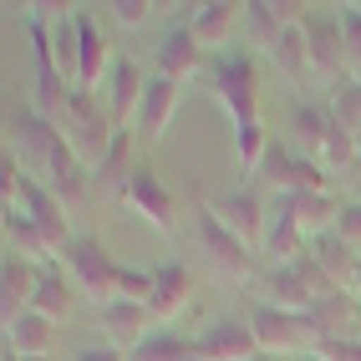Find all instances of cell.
Wrapping results in <instances>:
<instances>
[{"instance_id":"obj_21","label":"cell","mask_w":361,"mask_h":361,"mask_svg":"<svg viewBox=\"0 0 361 361\" xmlns=\"http://www.w3.org/2000/svg\"><path fill=\"white\" fill-rule=\"evenodd\" d=\"M36 280H41V264L20 259V255H6V264H0V290H6V300H0V321H6V326L31 310Z\"/></svg>"},{"instance_id":"obj_37","label":"cell","mask_w":361,"mask_h":361,"mask_svg":"<svg viewBox=\"0 0 361 361\" xmlns=\"http://www.w3.org/2000/svg\"><path fill=\"white\" fill-rule=\"evenodd\" d=\"M107 11L123 20V26H137V20H148V11H153V6H148V0H112Z\"/></svg>"},{"instance_id":"obj_30","label":"cell","mask_w":361,"mask_h":361,"mask_svg":"<svg viewBox=\"0 0 361 361\" xmlns=\"http://www.w3.org/2000/svg\"><path fill=\"white\" fill-rule=\"evenodd\" d=\"M275 61H280V71H285V77H305V71H310V41H305V16H300V20H290V31L280 36V46H275Z\"/></svg>"},{"instance_id":"obj_32","label":"cell","mask_w":361,"mask_h":361,"mask_svg":"<svg viewBox=\"0 0 361 361\" xmlns=\"http://www.w3.org/2000/svg\"><path fill=\"white\" fill-rule=\"evenodd\" d=\"M264 153H270V133H264V123L255 117V123H234V158L245 173H255V168L264 163Z\"/></svg>"},{"instance_id":"obj_2","label":"cell","mask_w":361,"mask_h":361,"mask_svg":"<svg viewBox=\"0 0 361 361\" xmlns=\"http://www.w3.org/2000/svg\"><path fill=\"white\" fill-rule=\"evenodd\" d=\"M245 321L255 331V341L264 356H280V361H295L305 351H316L321 346V331L310 316H300V310H280L270 300H255L250 295V310H245Z\"/></svg>"},{"instance_id":"obj_33","label":"cell","mask_w":361,"mask_h":361,"mask_svg":"<svg viewBox=\"0 0 361 361\" xmlns=\"http://www.w3.org/2000/svg\"><path fill=\"white\" fill-rule=\"evenodd\" d=\"M310 255L321 259V270L341 285V290L351 285V270H356V250H351V245H341L336 234H326V239H316V250H310Z\"/></svg>"},{"instance_id":"obj_18","label":"cell","mask_w":361,"mask_h":361,"mask_svg":"<svg viewBox=\"0 0 361 361\" xmlns=\"http://www.w3.org/2000/svg\"><path fill=\"white\" fill-rule=\"evenodd\" d=\"M142 92H148V77L133 56H117L112 61V77H107V112L117 128H133L137 123V107H142Z\"/></svg>"},{"instance_id":"obj_38","label":"cell","mask_w":361,"mask_h":361,"mask_svg":"<svg viewBox=\"0 0 361 361\" xmlns=\"http://www.w3.org/2000/svg\"><path fill=\"white\" fill-rule=\"evenodd\" d=\"M77 361H128V351H117V346H107V341H102V346H82V351H77Z\"/></svg>"},{"instance_id":"obj_28","label":"cell","mask_w":361,"mask_h":361,"mask_svg":"<svg viewBox=\"0 0 361 361\" xmlns=\"http://www.w3.org/2000/svg\"><path fill=\"white\" fill-rule=\"evenodd\" d=\"M264 255H270V264H295L300 255H310V250H305V229L290 224L285 214H275V219H270V234H264Z\"/></svg>"},{"instance_id":"obj_9","label":"cell","mask_w":361,"mask_h":361,"mask_svg":"<svg viewBox=\"0 0 361 361\" xmlns=\"http://www.w3.org/2000/svg\"><path fill=\"white\" fill-rule=\"evenodd\" d=\"M26 31H31V46H36V112H46L56 123V117L66 112V102H71V87L66 77H61V66H56V56H51V41H46V20L41 16H26Z\"/></svg>"},{"instance_id":"obj_36","label":"cell","mask_w":361,"mask_h":361,"mask_svg":"<svg viewBox=\"0 0 361 361\" xmlns=\"http://www.w3.org/2000/svg\"><path fill=\"white\" fill-rule=\"evenodd\" d=\"M341 31H346V46H351V71L361 66V6H341Z\"/></svg>"},{"instance_id":"obj_40","label":"cell","mask_w":361,"mask_h":361,"mask_svg":"<svg viewBox=\"0 0 361 361\" xmlns=\"http://www.w3.org/2000/svg\"><path fill=\"white\" fill-rule=\"evenodd\" d=\"M6 361H51V356H11V351H6Z\"/></svg>"},{"instance_id":"obj_43","label":"cell","mask_w":361,"mask_h":361,"mask_svg":"<svg viewBox=\"0 0 361 361\" xmlns=\"http://www.w3.org/2000/svg\"><path fill=\"white\" fill-rule=\"evenodd\" d=\"M351 82H356V87H361V66H356V71H351Z\"/></svg>"},{"instance_id":"obj_19","label":"cell","mask_w":361,"mask_h":361,"mask_svg":"<svg viewBox=\"0 0 361 361\" xmlns=\"http://www.w3.org/2000/svg\"><path fill=\"white\" fill-rule=\"evenodd\" d=\"M290 20H300V6H285V0H250L245 6L250 51H275L280 36L290 31Z\"/></svg>"},{"instance_id":"obj_13","label":"cell","mask_w":361,"mask_h":361,"mask_svg":"<svg viewBox=\"0 0 361 361\" xmlns=\"http://www.w3.org/2000/svg\"><path fill=\"white\" fill-rule=\"evenodd\" d=\"M153 61H158V77L178 82V87H188V82H194L199 71H204V46L194 41L188 20H178V26H168V31H163V41H158Z\"/></svg>"},{"instance_id":"obj_5","label":"cell","mask_w":361,"mask_h":361,"mask_svg":"<svg viewBox=\"0 0 361 361\" xmlns=\"http://www.w3.org/2000/svg\"><path fill=\"white\" fill-rule=\"evenodd\" d=\"M209 82L219 92V102L229 107L234 123H255L259 117V61L255 51H219L209 66Z\"/></svg>"},{"instance_id":"obj_39","label":"cell","mask_w":361,"mask_h":361,"mask_svg":"<svg viewBox=\"0 0 361 361\" xmlns=\"http://www.w3.org/2000/svg\"><path fill=\"white\" fill-rule=\"evenodd\" d=\"M346 290H351V295L361 300V255H356V270H351V285H346Z\"/></svg>"},{"instance_id":"obj_11","label":"cell","mask_w":361,"mask_h":361,"mask_svg":"<svg viewBox=\"0 0 361 361\" xmlns=\"http://www.w3.org/2000/svg\"><path fill=\"white\" fill-rule=\"evenodd\" d=\"M199 239H204L214 270H219L224 280H250V275H255V255H250V245H245L239 234H229L209 209H199Z\"/></svg>"},{"instance_id":"obj_46","label":"cell","mask_w":361,"mask_h":361,"mask_svg":"<svg viewBox=\"0 0 361 361\" xmlns=\"http://www.w3.org/2000/svg\"><path fill=\"white\" fill-rule=\"evenodd\" d=\"M188 361H204V356H199V351H194V356H188Z\"/></svg>"},{"instance_id":"obj_6","label":"cell","mask_w":361,"mask_h":361,"mask_svg":"<svg viewBox=\"0 0 361 361\" xmlns=\"http://www.w3.org/2000/svg\"><path fill=\"white\" fill-rule=\"evenodd\" d=\"M255 178L285 199V194H326V178L331 173H326L321 163L300 158L290 142H270V153H264V163L255 168Z\"/></svg>"},{"instance_id":"obj_16","label":"cell","mask_w":361,"mask_h":361,"mask_svg":"<svg viewBox=\"0 0 361 361\" xmlns=\"http://www.w3.org/2000/svg\"><path fill=\"white\" fill-rule=\"evenodd\" d=\"M194 305V275H188V264H158L153 270V300H148V316L163 321V326H173L183 310Z\"/></svg>"},{"instance_id":"obj_12","label":"cell","mask_w":361,"mask_h":361,"mask_svg":"<svg viewBox=\"0 0 361 361\" xmlns=\"http://www.w3.org/2000/svg\"><path fill=\"white\" fill-rule=\"evenodd\" d=\"M77 20V87H97L102 77H112V46H107V31L97 26V16L92 11H71Z\"/></svg>"},{"instance_id":"obj_23","label":"cell","mask_w":361,"mask_h":361,"mask_svg":"<svg viewBox=\"0 0 361 361\" xmlns=\"http://www.w3.org/2000/svg\"><path fill=\"white\" fill-rule=\"evenodd\" d=\"M183 102V87L168 82V77H148V92H142V107H137V133L142 137H163L173 112Z\"/></svg>"},{"instance_id":"obj_35","label":"cell","mask_w":361,"mask_h":361,"mask_svg":"<svg viewBox=\"0 0 361 361\" xmlns=\"http://www.w3.org/2000/svg\"><path fill=\"white\" fill-rule=\"evenodd\" d=\"M341 245H351L356 255H361V204H346L341 209V219H336V229H331Z\"/></svg>"},{"instance_id":"obj_20","label":"cell","mask_w":361,"mask_h":361,"mask_svg":"<svg viewBox=\"0 0 361 361\" xmlns=\"http://www.w3.org/2000/svg\"><path fill=\"white\" fill-rule=\"evenodd\" d=\"M331 102H295L290 107V148L310 163H321L326 153V137H331Z\"/></svg>"},{"instance_id":"obj_1","label":"cell","mask_w":361,"mask_h":361,"mask_svg":"<svg viewBox=\"0 0 361 361\" xmlns=\"http://www.w3.org/2000/svg\"><path fill=\"white\" fill-rule=\"evenodd\" d=\"M6 128H11V137H16L20 168H26L31 178H41L66 209H77L82 194L92 188V173L77 163L66 133H61L46 112H36V107H11V112H6Z\"/></svg>"},{"instance_id":"obj_4","label":"cell","mask_w":361,"mask_h":361,"mask_svg":"<svg viewBox=\"0 0 361 361\" xmlns=\"http://www.w3.org/2000/svg\"><path fill=\"white\" fill-rule=\"evenodd\" d=\"M61 255H66V275H71V285H77L82 295H92L97 305L117 300V285H123V264L107 255V245H102L97 234H77Z\"/></svg>"},{"instance_id":"obj_10","label":"cell","mask_w":361,"mask_h":361,"mask_svg":"<svg viewBox=\"0 0 361 361\" xmlns=\"http://www.w3.org/2000/svg\"><path fill=\"white\" fill-rule=\"evenodd\" d=\"M204 209L219 219L229 234H239L245 245H264V234H270V219H264V204L255 188H234V194H219V199H204Z\"/></svg>"},{"instance_id":"obj_29","label":"cell","mask_w":361,"mask_h":361,"mask_svg":"<svg viewBox=\"0 0 361 361\" xmlns=\"http://www.w3.org/2000/svg\"><path fill=\"white\" fill-rule=\"evenodd\" d=\"M194 356V336H173V331H153L148 341H137L128 361H188Z\"/></svg>"},{"instance_id":"obj_25","label":"cell","mask_w":361,"mask_h":361,"mask_svg":"<svg viewBox=\"0 0 361 361\" xmlns=\"http://www.w3.org/2000/svg\"><path fill=\"white\" fill-rule=\"evenodd\" d=\"M6 351L11 356H51L56 351V321L41 316V310H26L6 326Z\"/></svg>"},{"instance_id":"obj_15","label":"cell","mask_w":361,"mask_h":361,"mask_svg":"<svg viewBox=\"0 0 361 361\" xmlns=\"http://www.w3.org/2000/svg\"><path fill=\"white\" fill-rule=\"evenodd\" d=\"M194 351L204 361H255L259 341H255L250 321H214V326H204L194 336Z\"/></svg>"},{"instance_id":"obj_27","label":"cell","mask_w":361,"mask_h":361,"mask_svg":"<svg viewBox=\"0 0 361 361\" xmlns=\"http://www.w3.org/2000/svg\"><path fill=\"white\" fill-rule=\"evenodd\" d=\"M56 245L41 234V224L31 219V214H6V255H20V259H31V264H51L46 255H51Z\"/></svg>"},{"instance_id":"obj_7","label":"cell","mask_w":361,"mask_h":361,"mask_svg":"<svg viewBox=\"0 0 361 361\" xmlns=\"http://www.w3.org/2000/svg\"><path fill=\"white\" fill-rule=\"evenodd\" d=\"M117 199H123L133 214H142L158 234H173L178 224V209H173V188H168L148 163H133V173L117 183Z\"/></svg>"},{"instance_id":"obj_31","label":"cell","mask_w":361,"mask_h":361,"mask_svg":"<svg viewBox=\"0 0 361 361\" xmlns=\"http://www.w3.org/2000/svg\"><path fill=\"white\" fill-rule=\"evenodd\" d=\"M331 117H336V112H331ZM321 168H326V173H356V168H361V153H356V137H351V128L331 123V137H326Z\"/></svg>"},{"instance_id":"obj_14","label":"cell","mask_w":361,"mask_h":361,"mask_svg":"<svg viewBox=\"0 0 361 361\" xmlns=\"http://www.w3.org/2000/svg\"><path fill=\"white\" fill-rule=\"evenodd\" d=\"M20 214H31V219L41 224V234L51 239L56 250H66L71 239H77V234H71V209L41 178H31V173H26V183H20Z\"/></svg>"},{"instance_id":"obj_8","label":"cell","mask_w":361,"mask_h":361,"mask_svg":"<svg viewBox=\"0 0 361 361\" xmlns=\"http://www.w3.org/2000/svg\"><path fill=\"white\" fill-rule=\"evenodd\" d=\"M305 41H310V71H321L331 82L351 77V46H346V31H341V16L310 11L305 16Z\"/></svg>"},{"instance_id":"obj_24","label":"cell","mask_w":361,"mask_h":361,"mask_svg":"<svg viewBox=\"0 0 361 361\" xmlns=\"http://www.w3.org/2000/svg\"><path fill=\"white\" fill-rule=\"evenodd\" d=\"M280 214L290 224H300L305 234H321L326 239L336 229V219H341V204L331 199V188H326V194H285L280 199Z\"/></svg>"},{"instance_id":"obj_44","label":"cell","mask_w":361,"mask_h":361,"mask_svg":"<svg viewBox=\"0 0 361 361\" xmlns=\"http://www.w3.org/2000/svg\"><path fill=\"white\" fill-rule=\"evenodd\" d=\"M351 137H356V153H361V128H356V133H351Z\"/></svg>"},{"instance_id":"obj_34","label":"cell","mask_w":361,"mask_h":361,"mask_svg":"<svg viewBox=\"0 0 361 361\" xmlns=\"http://www.w3.org/2000/svg\"><path fill=\"white\" fill-rule=\"evenodd\" d=\"M316 351L326 361H361V341H356V336H321Z\"/></svg>"},{"instance_id":"obj_3","label":"cell","mask_w":361,"mask_h":361,"mask_svg":"<svg viewBox=\"0 0 361 361\" xmlns=\"http://www.w3.org/2000/svg\"><path fill=\"white\" fill-rule=\"evenodd\" d=\"M56 128L66 133V142H71V153H77V163L82 168H92L97 173V163L112 153V137H117V123H112V112L92 97V92H71V102H66V112L56 117Z\"/></svg>"},{"instance_id":"obj_22","label":"cell","mask_w":361,"mask_h":361,"mask_svg":"<svg viewBox=\"0 0 361 361\" xmlns=\"http://www.w3.org/2000/svg\"><path fill=\"white\" fill-rule=\"evenodd\" d=\"M239 20H245V6H234V0H204V6L188 11V31H194V41L204 46V51L209 46L219 51V46L234 36Z\"/></svg>"},{"instance_id":"obj_26","label":"cell","mask_w":361,"mask_h":361,"mask_svg":"<svg viewBox=\"0 0 361 361\" xmlns=\"http://www.w3.org/2000/svg\"><path fill=\"white\" fill-rule=\"evenodd\" d=\"M71 290H77V285H71V275L61 270V264H41L31 310H41V316H51V321H66L71 305H77V295H71Z\"/></svg>"},{"instance_id":"obj_45","label":"cell","mask_w":361,"mask_h":361,"mask_svg":"<svg viewBox=\"0 0 361 361\" xmlns=\"http://www.w3.org/2000/svg\"><path fill=\"white\" fill-rule=\"evenodd\" d=\"M255 361H280V356H264V351H259V356H255Z\"/></svg>"},{"instance_id":"obj_42","label":"cell","mask_w":361,"mask_h":361,"mask_svg":"<svg viewBox=\"0 0 361 361\" xmlns=\"http://www.w3.org/2000/svg\"><path fill=\"white\" fill-rule=\"evenodd\" d=\"M351 336H356V341H361V310H356V326H351Z\"/></svg>"},{"instance_id":"obj_17","label":"cell","mask_w":361,"mask_h":361,"mask_svg":"<svg viewBox=\"0 0 361 361\" xmlns=\"http://www.w3.org/2000/svg\"><path fill=\"white\" fill-rule=\"evenodd\" d=\"M97 326H102V336H107V346H117V351H133L137 341H148V326H153V316H148V305H137V300H107L102 310H97Z\"/></svg>"},{"instance_id":"obj_41","label":"cell","mask_w":361,"mask_h":361,"mask_svg":"<svg viewBox=\"0 0 361 361\" xmlns=\"http://www.w3.org/2000/svg\"><path fill=\"white\" fill-rule=\"evenodd\" d=\"M295 361H326V356H321V351H305V356H295Z\"/></svg>"}]
</instances>
